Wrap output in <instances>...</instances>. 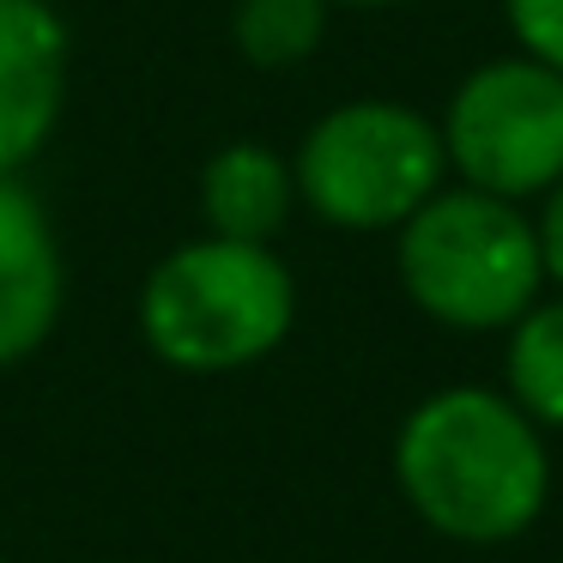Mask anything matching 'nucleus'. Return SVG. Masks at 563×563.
<instances>
[{
  "label": "nucleus",
  "instance_id": "f257e3e1",
  "mask_svg": "<svg viewBox=\"0 0 563 563\" xmlns=\"http://www.w3.org/2000/svg\"><path fill=\"white\" fill-rule=\"evenodd\" d=\"M394 485L406 509L454 545H509L551 503L545 430L503 388H437L394 430Z\"/></svg>",
  "mask_w": 563,
  "mask_h": 563
},
{
  "label": "nucleus",
  "instance_id": "f03ea898",
  "mask_svg": "<svg viewBox=\"0 0 563 563\" xmlns=\"http://www.w3.org/2000/svg\"><path fill=\"white\" fill-rule=\"evenodd\" d=\"M140 340L164 369L236 376L291 340L297 279L273 243L188 236L140 285Z\"/></svg>",
  "mask_w": 563,
  "mask_h": 563
},
{
  "label": "nucleus",
  "instance_id": "7ed1b4c3",
  "mask_svg": "<svg viewBox=\"0 0 563 563\" xmlns=\"http://www.w3.org/2000/svg\"><path fill=\"white\" fill-rule=\"evenodd\" d=\"M394 273L406 303L449 333H503L545 297L533 212L466 183H442L394 231Z\"/></svg>",
  "mask_w": 563,
  "mask_h": 563
},
{
  "label": "nucleus",
  "instance_id": "20e7f679",
  "mask_svg": "<svg viewBox=\"0 0 563 563\" xmlns=\"http://www.w3.org/2000/svg\"><path fill=\"white\" fill-rule=\"evenodd\" d=\"M297 207L352 236L400 231L442 183L449 152L418 103L352 98L303 128L291 152Z\"/></svg>",
  "mask_w": 563,
  "mask_h": 563
},
{
  "label": "nucleus",
  "instance_id": "39448f33",
  "mask_svg": "<svg viewBox=\"0 0 563 563\" xmlns=\"http://www.w3.org/2000/svg\"><path fill=\"white\" fill-rule=\"evenodd\" d=\"M437 134L466 188L527 207L563 183V74L521 49L478 62L449 91Z\"/></svg>",
  "mask_w": 563,
  "mask_h": 563
},
{
  "label": "nucleus",
  "instance_id": "423d86ee",
  "mask_svg": "<svg viewBox=\"0 0 563 563\" xmlns=\"http://www.w3.org/2000/svg\"><path fill=\"white\" fill-rule=\"evenodd\" d=\"M67 19L55 0H0V176H25V164L55 140L67 110Z\"/></svg>",
  "mask_w": 563,
  "mask_h": 563
},
{
  "label": "nucleus",
  "instance_id": "0eeeda50",
  "mask_svg": "<svg viewBox=\"0 0 563 563\" xmlns=\"http://www.w3.org/2000/svg\"><path fill=\"white\" fill-rule=\"evenodd\" d=\"M67 309V261L49 207L25 176H0V369H19L55 340Z\"/></svg>",
  "mask_w": 563,
  "mask_h": 563
},
{
  "label": "nucleus",
  "instance_id": "6e6552de",
  "mask_svg": "<svg viewBox=\"0 0 563 563\" xmlns=\"http://www.w3.org/2000/svg\"><path fill=\"white\" fill-rule=\"evenodd\" d=\"M297 212L291 158L267 140H231L200 164V219L212 236L273 243Z\"/></svg>",
  "mask_w": 563,
  "mask_h": 563
},
{
  "label": "nucleus",
  "instance_id": "1a4fd4ad",
  "mask_svg": "<svg viewBox=\"0 0 563 563\" xmlns=\"http://www.w3.org/2000/svg\"><path fill=\"white\" fill-rule=\"evenodd\" d=\"M503 394L539 430H563V291L533 297L503 328Z\"/></svg>",
  "mask_w": 563,
  "mask_h": 563
},
{
  "label": "nucleus",
  "instance_id": "9d476101",
  "mask_svg": "<svg viewBox=\"0 0 563 563\" xmlns=\"http://www.w3.org/2000/svg\"><path fill=\"white\" fill-rule=\"evenodd\" d=\"M328 19H333L328 0H236L231 43L249 67L285 74V67H303L328 43Z\"/></svg>",
  "mask_w": 563,
  "mask_h": 563
},
{
  "label": "nucleus",
  "instance_id": "9b49d317",
  "mask_svg": "<svg viewBox=\"0 0 563 563\" xmlns=\"http://www.w3.org/2000/svg\"><path fill=\"white\" fill-rule=\"evenodd\" d=\"M503 19L515 49L563 74V0H503Z\"/></svg>",
  "mask_w": 563,
  "mask_h": 563
},
{
  "label": "nucleus",
  "instance_id": "f8f14e48",
  "mask_svg": "<svg viewBox=\"0 0 563 563\" xmlns=\"http://www.w3.org/2000/svg\"><path fill=\"white\" fill-rule=\"evenodd\" d=\"M533 231H539V261H545V285H558V291H563V183L539 195V219H533Z\"/></svg>",
  "mask_w": 563,
  "mask_h": 563
},
{
  "label": "nucleus",
  "instance_id": "ddd939ff",
  "mask_svg": "<svg viewBox=\"0 0 563 563\" xmlns=\"http://www.w3.org/2000/svg\"><path fill=\"white\" fill-rule=\"evenodd\" d=\"M328 7H352V13H369V7H400V0H328Z\"/></svg>",
  "mask_w": 563,
  "mask_h": 563
},
{
  "label": "nucleus",
  "instance_id": "4468645a",
  "mask_svg": "<svg viewBox=\"0 0 563 563\" xmlns=\"http://www.w3.org/2000/svg\"><path fill=\"white\" fill-rule=\"evenodd\" d=\"M0 563H7V558H0Z\"/></svg>",
  "mask_w": 563,
  "mask_h": 563
}]
</instances>
